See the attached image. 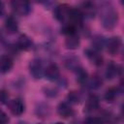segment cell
<instances>
[{
	"mask_svg": "<svg viewBox=\"0 0 124 124\" xmlns=\"http://www.w3.org/2000/svg\"><path fill=\"white\" fill-rule=\"evenodd\" d=\"M120 93H121V90L119 89V87H109L105 92L104 99L108 103H112L117 99V97L119 96Z\"/></svg>",
	"mask_w": 124,
	"mask_h": 124,
	"instance_id": "19",
	"label": "cell"
},
{
	"mask_svg": "<svg viewBox=\"0 0 124 124\" xmlns=\"http://www.w3.org/2000/svg\"><path fill=\"white\" fill-rule=\"evenodd\" d=\"M5 15V5L2 1H0V17Z\"/></svg>",
	"mask_w": 124,
	"mask_h": 124,
	"instance_id": "30",
	"label": "cell"
},
{
	"mask_svg": "<svg viewBox=\"0 0 124 124\" xmlns=\"http://www.w3.org/2000/svg\"><path fill=\"white\" fill-rule=\"evenodd\" d=\"M80 101V95L77 91H71L67 95V103L68 104H78Z\"/></svg>",
	"mask_w": 124,
	"mask_h": 124,
	"instance_id": "24",
	"label": "cell"
},
{
	"mask_svg": "<svg viewBox=\"0 0 124 124\" xmlns=\"http://www.w3.org/2000/svg\"><path fill=\"white\" fill-rule=\"evenodd\" d=\"M121 72H122V68L120 65L114 63V62H109L106 68V72H105V76H106V78L108 79V80H111L115 78H117L118 76L121 75Z\"/></svg>",
	"mask_w": 124,
	"mask_h": 124,
	"instance_id": "10",
	"label": "cell"
},
{
	"mask_svg": "<svg viewBox=\"0 0 124 124\" xmlns=\"http://www.w3.org/2000/svg\"><path fill=\"white\" fill-rule=\"evenodd\" d=\"M63 65L64 67L72 72H76L77 70H78L81 66H80V61L79 58L75 55V54H66L63 56Z\"/></svg>",
	"mask_w": 124,
	"mask_h": 124,
	"instance_id": "2",
	"label": "cell"
},
{
	"mask_svg": "<svg viewBox=\"0 0 124 124\" xmlns=\"http://www.w3.org/2000/svg\"><path fill=\"white\" fill-rule=\"evenodd\" d=\"M13 10L19 16H28L32 12V5L25 1H13L11 2Z\"/></svg>",
	"mask_w": 124,
	"mask_h": 124,
	"instance_id": "3",
	"label": "cell"
},
{
	"mask_svg": "<svg viewBox=\"0 0 124 124\" xmlns=\"http://www.w3.org/2000/svg\"><path fill=\"white\" fill-rule=\"evenodd\" d=\"M9 121H10V119H9V116L7 115V113L0 108V124H8Z\"/></svg>",
	"mask_w": 124,
	"mask_h": 124,
	"instance_id": "29",
	"label": "cell"
},
{
	"mask_svg": "<svg viewBox=\"0 0 124 124\" xmlns=\"http://www.w3.org/2000/svg\"><path fill=\"white\" fill-rule=\"evenodd\" d=\"M61 32H62V34H64V35L67 37V36L76 34V33H77V27L74 26V25H72V24L67 23V24H65V25L62 27Z\"/></svg>",
	"mask_w": 124,
	"mask_h": 124,
	"instance_id": "26",
	"label": "cell"
},
{
	"mask_svg": "<svg viewBox=\"0 0 124 124\" xmlns=\"http://www.w3.org/2000/svg\"><path fill=\"white\" fill-rule=\"evenodd\" d=\"M101 22L105 29H113L118 22V12L108 2H104L101 6Z\"/></svg>",
	"mask_w": 124,
	"mask_h": 124,
	"instance_id": "1",
	"label": "cell"
},
{
	"mask_svg": "<svg viewBox=\"0 0 124 124\" xmlns=\"http://www.w3.org/2000/svg\"><path fill=\"white\" fill-rule=\"evenodd\" d=\"M29 72L31 76L36 79H40L44 76L43 62L40 58H34L29 63Z\"/></svg>",
	"mask_w": 124,
	"mask_h": 124,
	"instance_id": "5",
	"label": "cell"
},
{
	"mask_svg": "<svg viewBox=\"0 0 124 124\" xmlns=\"http://www.w3.org/2000/svg\"><path fill=\"white\" fill-rule=\"evenodd\" d=\"M103 84V80L100 77L98 76H93L92 78H88L86 83H85V86L90 89V90H96L98 88H100Z\"/></svg>",
	"mask_w": 124,
	"mask_h": 124,
	"instance_id": "22",
	"label": "cell"
},
{
	"mask_svg": "<svg viewBox=\"0 0 124 124\" xmlns=\"http://www.w3.org/2000/svg\"><path fill=\"white\" fill-rule=\"evenodd\" d=\"M32 46H33L32 40L25 34L20 35L16 41V47L17 49H20V50H28Z\"/></svg>",
	"mask_w": 124,
	"mask_h": 124,
	"instance_id": "15",
	"label": "cell"
},
{
	"mask_svg": "<svg viewBox=\"0 0 124 124\" xmlns=\"http://www.w3.org/2000/svg\"><path fill=\"white\" fill-rule=\"evenodd\" d=\"M71 6L67 5V4H61V5H58L54 8V11H53V15H54V17L60 21V22H65L67 21L68 19V16H69V12L71 10Z\"/></svg>",
	"mask_w": 124,
	"mask_h": 124,
	"instance_id": "7",
	"label": "cell"
},
{
	"mask_svg": "<svg viewBox=\"0 0 124 124\" xmlns=\"http://www.w3.org/2000/svg\"><path fill=\"white\" fill-rule=\"evenodd\" d=\"M56 111H57V114L60 117H62V118H69V117L73 116L74 113H75L74 109L72 108V107L70 106V104H68L67 102L60 103L57 106Z\"/></svg>",
	"mask_w": 124,
	"mask_h": 124,
	"instance_id": "13",
	"label": "cell"
},
{
	"mask_svg": "<svg viewBox=\"0 0 124 124\" xmlns=\"http://www.w3.org/2000/svg\"><path fill=\"white\" fill-rule=\"evenodd\" d=\"M5 29L8 33L14 34L18 30V23L14 16H9L5 20Z\"/></svg>",
	"mask_w": 124,
	"mask_h": 124,
	"instance_id": "17",
	"label": "cell"
},
{
	"mask_svg": "<svg viewBox=\"0 0 124 124\" xmlns=\"http://www.w3.org/2000/svg\"><path fill=\"white\" fill-rule=\"evenodd\" d=\"M10 101L9 92L6 89H0V103L1 104H8Z\"/></svg>",
	"mask_w": 124,
	"mask_h": 124,
	"instance_id": "27",
	"label": "cell"
},
{
	"mask_svg": "<svg viewBox=\"0 0 124 124\" xmlns=\"http://www.w3.org/2000/svg\"><path fill=\"white\" fill-rule=\"evenodd\" d=\"M76 75H77V81L80 84V85H85L87 79H88V74L87 72L82 68L80 67L78 70H77L76 72Z\"/></svg>",
	"mask_w": 124,
	"mask_h": 124,
	"instance_id": "23",
	"label": "cell"
},
{
	"mask_svg": "<svg viewBox=\"0 0 124 124\" xmlns=\"http://www.w3.org/2000/svg\"><path fill=\"white\" fill-rule=\"evenodd\" d=\"M44 92H45V94L47 97H50V98H53V97H56L57 96V91L54 88L46 87V88H44Z\"/></svg>",
	"mask_w": 124,
	"mask_h": 124,
	"instance_id": "28",
	"label": "cell"
},
{
	"mask_svg": "<svg viewBox=\"0 0 124 124\" xmlns=\"http://www.w3.org/2000/svg\"><path fill=\"white\" fill-rule=\"evenodd\" d=\"M44 76L46 77V79L50 81L57 80L60 78V71L59 67L55 63H50L46 66V68L44 70Z\"/></svg>",
	"mask_w": 124,
	"mask_h": 124,
	"instance_id": "9",
	"label": "cell"
},
{
	"mask_svg": "<svg viewBox=\"0 0 124 124\" xmlns=\"http://www.w3.org/2000/svg\"><path fill=\"white\" fill-rule=\"evenodd\" d=\"M100 107V99L97 95L91 94L86 100V103L84 105V111L86 112H91L96 109H98Z\"/></svg>",
	"mask_w": 124,
	"mask_h": 124,
	"instance_id": "14",
	"label": "cell"
},
{
	"mask_svg": "<svg viewBox=\"0 0 124 124\" xmlns=\"http://www.w3.org/2000/svg\"><path fill=\"white\" fill-rule=\"evenodd\" d=\"M37 124H41V123H37Z\"/></svg>",
	"mask_w": 124,
	"mask_h": 124,
	"instance_id": "33",
	"label": "cell"
},
{
	"mask_svg": "<svg viewBox=\"0 0 124 124\" xmlns=\"http://www.w3.org/2000/svg\"><path fill=\"white\" fill-rule=\"evenodd\" d=\"M107 39L102 35H95L92 39V48L100 51L106 46Z\"/></svg>",
	"mask_w": 124,
	"mask_h": 124,
	"instance_id": "21",
	"label": "cell"
},
{
	"mask_svg": "<svg viewBox=\"0 0 124 124\" xmlns=\"http://www.w3.org/2000/svg\"><path fill=\"white\" fill-rule=\"evenodd\" d=\"M79 43H80L79 36L76 33V34H73V35H70V36L66 37L65 46L68 49H77L79 46Z\"/></svg>",
	"mask_w": 124,
	"mask_h": 124,
	"instance_id": "18",
	"label": "cell"
},
{
	"mask_svg": "<svg viewBox=\"0 0 124 124\" xmlns=\"http://www.w3.org/2000/svg\"><path fill=\"white\" fill-rule=\"evenodd\" d=\"M121 46H122V41H121L120 37H117V36L108 39L107 43H106L107 50L111 56H115L119 53Z\"/></svg>",
	"mask_w": 124,
	"mask_h": 124,
	"instance_id": "4",
	"label": "cell"
},
{
	"mask_svg": "<svg viewBox=\"0 0 124 124\" xmlns=\"http://www.w3.org/2000/svg\"><path fill=\"white\" fill-rule=\"evenodd\" d=\"M83 15L80 12L79 9L78 8H71L70 12H69V16H68V19H67V23L72 24L74 26H79L81 25L82 21H83Z\"/></svg>",
	"mask_w": 124,
	"mask_h": 124,
	"instance_id": "8",
	"label": "cell"
},
{
	"mask_svg": "<svg viewBox=\"0 0 124 124\" xmlns=\"http://www.w3.org/2000/svg\"><path fill=\"white\" fill-rule=\"evenodd\" d=\"M8 108H9V110L12 112V114L16 115V116H19L21 115L24 110H25V106H24V103L21 99L19 98H16V99H13V100H10L7 104Z\"/></svg>",
	"mask_w": 124,
	"mask_h": 124,
	"instance_id": "6",
	"label": "cell"
},
{
	"mask_svg": "<svg viewBox=\"0 0 124 124\" xmlns=\"http://www.w3.org/2000/svg\"><path fill=\"white\" fill-rule=\"evenodd\" d=\"M35 113L38 117L46 118L49 115V106L46 103H40L35 108Z\"/></svg>",
	"mask_w": 124,
	"mask_h": 124,
	"instance_id": "20",
	"label": "cell"
},
{
	"mask_svg": "<svg viewBox=\"0 0 124 124\" xmlns=\"http://www.w3.org/2000/svg\"><path fill=\"white\" fill-rule=\"evenodd\" d=\"M105 120L102 116H89L85 118L83 124H105Z\"/></svg>",
	"mask_w": 124,
	"mask_h": 124,
	"instance_id": "25",
	"label": "cell"
},
{
	"mask_svg": "<svg viewBox=\"0 0 124 124\" xmlns=\"http://www.w3.org/2000/svg\"><path fill=\"white\" fill-rule=\"evenodd\" d=\"M14 67V60L9 54H1L0 55V73L7 74Z\"/></svg>",
	"mask_w": 124,
	"mask_h": 124,
	"instance_id": "12",
	"label": "cell"
},
{
	"mask_svg": "<svg viewBox=\"0 0 124 124\" xmlns=\"http://www.w3.org/2000/svg\"><path fill=\"white\" fill-rule=\"evenodd\" d=\"M17 124H27V123H26V122H24V121H19Z\"/></svg>",
	"mask_w": 124,
	"mask_h": 124,
	"instance_id": "31",
	"label": "cell"
},
{
	"mask_svg": "<svg viewBox=\"0 0 124 124\" xmlns=\"http://www.w3.org/2000/svg\"><path fill=\"white\" fill-rule=\"evenodd\" d=\"M80 12L82 13L83 16H94L95 13H96V6L93 2H89V1H86V2H82L81 5H80Z\"/></svg>",
	"mask_w": 124,
	"mask_h": 124,
	"instance_id": "16",
	"label": "cell"
},
{
	"mask_svg": "<svg viewBox=\"0 0 124 124\" xmlns=\"http://www.w3.org/2000/svg\"><path fill=\"white\" fill-rule=\"evenodd\" d=\"M84 54L86 55V57L88 58V60L90 62H92L94 65L96 66H101L103 64L104 58L102 56V54H100V51L90 47V48H86L84 50Z\"/></svg>",
	"mask_w": 124,
	"mask_h": 124,
	"instance_id": "11",
	"label": "cell"
},
{
	"mask_svg": "<svg viewBox=\"0 0 124 124\" xmlns=\"http://www.w3.org/2000/svg\"><path fill=\"white\" fill-rule=\"evenodd\" d=\"M53 124H64V123H62V122H56V123H53Z\"/></svg>",
	"mask_w": 124,
	"mask_h": 124,
	"instance_id": "32",
	"label": "cell"
}]
</instances>
